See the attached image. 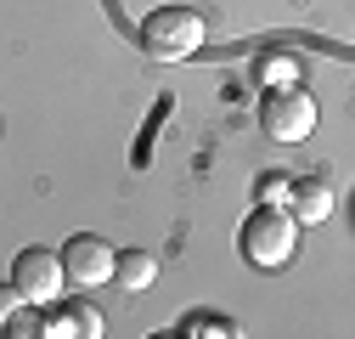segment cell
<instances>
[{
  "label": "cell",
  "mask_w": 355,
  "mask_h": 339,
  "mask_svg": "<svg viewBox=\"0 0 355 339\" xmlns=\"http://www.w3.org/2000/svg\"><path fill=\"white\" fill-rule=\"evenodd\" d=\"M237 243H243V261H248V266L277 272V266L293 261V249H299V221L288 215V204H259L254 215L243 221Z\"/></svg>",
  "instance_id": "1"
},
{
  "label": "cell",
  "mask_w": 355,
  "mask_h": 339,
  "mask_svg": "<svg viewBox=\"0 0 355 339\" xmlns=\"http://www.w3.org/2000/svg\"><path fill=\"white\" fill-rule=\"evenodd\" d=\"M203 17L192 12V6H158V12H147L141 17V28H136V40H141V51L147 57H158V63H187L198 46H203Z\"/></svg>",
  "instance_id": "2"
},
{
  "label": "cell",
  "mask_w": 355,
  "mask_h": 339,
  "mask_svg": "<svg viewBox=\"0 0 355 339\" xmlns=\"http://www.w3.org/2000/svg\"><path fill=\"white\" fill-rule=\"evenodd\" d=\"M12 288H17V300H23V306L46 311L51 300H62V288H68L62 261H57L51 249H23L17 261H12Z\"/></svg>",
  "instance_id": "3"
},
{
  "label": "cell",
  "mask_w": 355,
  "mask_h": 339,
  "mask_svg": "<svg viewBox=\"0 0 355 339\" xmlns=\"http://www.w3.org/2000/svg\"><path fill=\"white\" fill-rule=\"evenodd\" d=\"M259 124L271 142H304L316 131V102H310L299 85H282V91H265V108H259Z\"/></svg>",
  "instance_id": "4"
},
{
  "label": "cell",
  "mask_w": 355,
  "mask_h": 339,
  "mask_svg": "<svg viewBox=\"0 0 355 339\" xmlns=\"http://www.w3.org/2000/svg\"><path fill=\"white\" fill-rule=\"evenodd\" d=\"M57 261H62L68 288H79V294H91V288L113 283V249H107L102 238H91V232H73V238L62 243Z\"/></svg>",
  "instance_id": "5"
},
{
  "label": "cell",
  "mask_w": 355,
  "mask_h": 339,
  "mask_svg": "<svg viewBox=\"0 0 355 339\" xmlns=\"http://www.w3.org/2000/svg\"><path fill=\"white\" fill-rule=\"evenodd\" d=\"M102 311L96 306H46V317H40V333L46 339H102Z\"/></svg>",
  "instance_id": "6"
},
{
  "label": "cell",
  "mask_w": 355,
  "mask_h": 339,
  "mask_svg": "<svg viewBox=\"0 0 355 339\" xmlns=\"http://www.w3.org/2000/svg\"><path fill=\"white\" fill-rule=\"evenodd\" d=\"M288 215H293L299 226H322V221L333 215V187H327L322 176L293 181V187H288Z\"/></svg>",
  "instance_id": "7"
},
{
  "label": "cell",
  "mask_w": 355,
  "mask_h": 339,
  "mask_svg": "<svg viewBox=\"0 0 355 339\" xmlns=\"http://www.w3.org/2000/svg\"><path fill=\"white\" fill-rule=\"evenodd\" d=\"M153 277H158V261H153L147 249H124V254H113V283H119L124 294L153 288Z\"/></svg>",
  "instance_id": "8"
},
{
  "label": "cell",
  "mask_w": 355,
  "mask_h": 339,
  "mask_svg": "<svg viewBox=\"0 0 355 339\" xmlns=\"http://www.w3.org/2000/svg\"><path fill=\"white\" fill-rule=\"evenodd\" d=\"M259 85L265 91H282V85H299V63L288 51H271V57H259Z\"/></svg>",
  "instance_id": "9"
},
{
  "label": "cell",
  "mask_w": 355,
  "mask_h": 339,
  "mask_svg": "<svg viewBox=\"0 0 355 339\" xmlns=\"http://www.w3.org/2000/svg\"><path fill=\"white\" fill-rule=\"evenodd\" d=\"M0 333H12V339H28V333H40V317H34V311H23V306H17V311H12V317H6V322H0Z\"/></svg>",
  "instance_id": "10"
},
{
  "label": "cell",
  "mask_w": 355,
  "mask_h": 339,
  "mask_svg": "<svg viewBox=\"0 0 355 339\" xmlns=\"http://www.w3.org/2000/svg\"><path fill=\"white\" fill-rule=\"evenodd\" d=\"M288 187H293V181H282V176H265V181H259V204H288Z\"/></svg>",
  "instance_id": "11"
},
{
  "label": "cell",
  "mask_w": 355,
  "mask_h": 339,
  "mask_svg": "<svg viewBox=\"0 0 355 339\" xmlns=\"http://www.w3.org/2000/svg\"><path fill=\"white\" fill-rule=\"evenodd\" d=\"M192 333H209V339H220V333H237V328H232L226 317H198V322H192Z\"/></svg>",
  "instance_id": "12"
},
{
  "label": "cell",
  "mask_w": 355,
  "mask_h": 339,
  "mask_svg": "<svg viewBox=\"0 0 355 339\" xmlns=\"http://www.w3.org/2000/svg\"><path fill=\"white\" fill-rule=\"evenodd\" d=\"M17 306H23V300H17V288H12V283H0V322H6Z\"/></svg>",
  "instance_id": "13"
}]
</instances>
